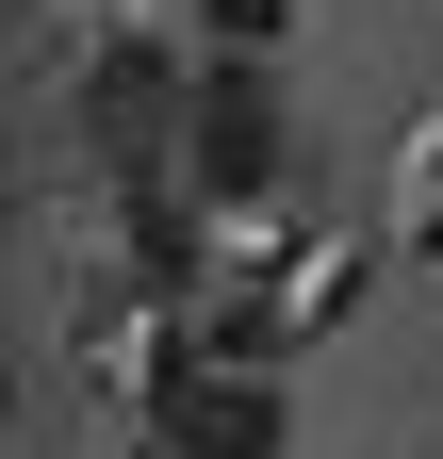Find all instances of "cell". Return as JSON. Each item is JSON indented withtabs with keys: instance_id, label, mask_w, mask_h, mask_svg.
Returning a JSON list of instances; mask_svg holds the SVG:
<instances>
[{
	"instance_id": "cell-1",
	"label": "cell",
	"mask_w": 443,
	"mask_h": 459,
	"mask_svg": "<svg viewBox=\"0 0 443 459\" xmlns=\"http://www.w3.org/2000/svg\"><path fill=\"white\" fill-rule=\"evenodd\" d=\"M197 164H213L230 197L280 181V115H263V82H213V99H197Z\"/></svg>"
},
{
	"instance_id": "cell-2",
	"label": "cell",
	"mask_w": 443,
	"mask_h": 459,
	"mask_svg": "<svg viewBox=\"0 0 443 459\" xmlns=\"http://www.w3.org/2000/svg\"><path fill=\"white\" fill-rule=\"evenodd\" d=\"M263 443H280L263 394H197V459H263Z\"/></svg>"
}]
</instances>
